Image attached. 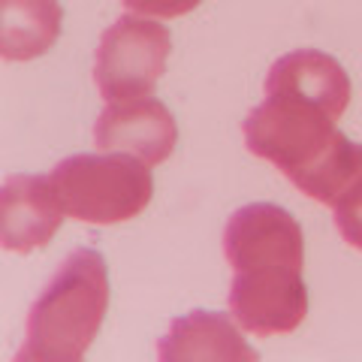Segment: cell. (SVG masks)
I'll return each mask as SVG.
<instances>
[{
    "label": "cell",
    "mask_w": 362,
    "mask_h": 362,
    "mask_svg": "<svg viewBox=\"0 0 362 362\" xmlns=\"http://www.w3.org/2000/svg\"><path fill=\"white\" fill-rule=\"evenodd\" d=\"M223 257L233 266L230 311L242 329L259 338L299 329L308 314L305 239L290 211L272 202L233 211L223 230Z\"/></svg>",
    "instance_id": "cell-1"
},
{
    "label": "cell",
    "mask_w": 362,
    "mask_h": 362,
    "mask_svg": "<svg viewBox=\"0 0 362 362\" xmlns=\"http://www.w3.org/2000/svg\"><path fill=\"white\" fill-rule=\"evenodd\" d=\"M109 311L106 259L78 247L61 263L28 317L25 347L13 362H76L100 332Z\"/></svg>",
    "instance_id": "cell-2"
},
{
    "label": "cell",
    "mask_w": 362,
    "mask_h": 362,
    "mask_svg": "<svg viewBox=\"0 0 362 362\" xmlns=\"http://www.w3.org/2000/svg\"><path fill=\"white\" fill-rule=\"evenodd\" d=\"M335 121L338 115L320 100L293 88L266 85V100L245 118L242 130L247 151L275 163L302 190L344 139Z\"/></svg>",
    "instance_id": "cell-3"
},
{
    "label": "cell",
    "mask_w": 362,
    "mask_h": 362,
    "mask_svg": "<svg viewBox=\"0 0 362 362\" xmlns=\"http://www.w3.org/2000/svg\"><path fill=\"white\" fill-rule=\"evenodd\" d=\"M49 185L66 218L85 223H121L151 202L148 163L124 151L76 154L49 173Z\"/></svg>",
    "instance_id": "cell-4"
},
{
    "label": "cell",
    "mask_w": 362,
    "mask_h": 362,
    "mask_svg": "<svg viewBox=\"0 0 362 362\" xmlns=\"http://www.w3.org/2000/svg\"><path fill=\"white\" fill-rule=\"evenodd\" d=\"M173 49L169 30L151 18L121 16L100 37L94 58V82L106 103L148 97L166 70Z\"/></svg>",
    "instance_id": "cell-5"
},
{
    "label": "cell",
    "mask_w": 362,
    "mask_h": 362,
    "mask_svg": "<svg viewBox=\"0 0 362 362\" xmlns=\"http://www.w3.org/2000/svg\"><path fill=\"white\" fill-rule=\"evenodd\" d=\"M94 142L100 151H124L142 163L157 166L173 154L178 142L169 109L154 97H133L109 103L97 118Z\"/></svg>",
    "instance_id": "cell-6"
},
{
    "label": "cell",
    "mask_w": 362,
    "mask_h": 362,
    "mask_svg": "<svg viewBox=\"0 0 362 362\" xmlns=\"http://www.w3.org/2000/svg\"><path fill=\"white\" fill-rule=\"evenodd\" d=\"M64 209L49 175H13L0 197V242L6 251L28 254L45 247L64 223Z\"/></svg>",
    "instance_id": "cell-7"
},
{
    "label": "cell",
    "mask_w": 362,
    "mask_h": 362,
    "mask_svg": "<svg viewBox=\"0 0 362 362\" xmlns=\"http://www.w3.org/2000/svg\"><path fill=\"white\" fill-rule=\"evenodd\" d=\"M160 359H245L254 362L257 350L245 344L230 317L214 311H190L169 326L166 338L157 347Z\"/></svg>",
    "instance_id": "cell-8"
},
{
    "label": "cell",
    "mask_w": 362,
    "mask_h": 362,
    "mask_svg": "<svg viewBox=\"0 0 362 362\" xmlns=\"http://www.w3.org/2000/svg\"><path fill=\"white\" fill-rule=\"evenodd\" d=\"M58 0H0V54L30 61L49 52L61 33Z\"/></svg>",
    "instance_id": "cell-9"
},
{
    "label": "cell",
    "mask_w": 362,
    "mask_h": 362,
    "mask_svg": "<svg viewBox=\"0 0 362 362\" xmlns=\"http://www.w3.org/2000/svg\"><path fill=\"white\" fill-rule=\"evenodd\" d=\"M332 209H335L338 233L344 235V242L362 251V169L344 187V194L332 202Z\"/></svg>",
    "instance_id": "cell-10"
},
{
    "label": "cell",
    "mask_w": 362,
    "mask_h": 362,
    "mask_svg": "<svg viewBox=\"0 0 362 362\" xmlns=\"http://www.w3.org/2000/svg\"><path fill=\"white\" fill-rule=\"evenodd\" d=\"M130 13L151 16V18H178L187 16L190 9H197L202 0H121Z\"/></svg>",
    "instance_id": "cell-11"
}]
</instances>
